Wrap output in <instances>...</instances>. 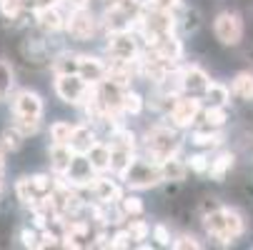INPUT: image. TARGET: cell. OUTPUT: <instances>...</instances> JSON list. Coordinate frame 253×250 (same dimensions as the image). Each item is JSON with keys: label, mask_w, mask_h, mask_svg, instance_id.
Instances as JSON below:
<instances>
[{"label": "cell", "mask_w": 253, "mask_h": 250, "mask_svg": "<svg viewBox=\"0 0 253 250\" xmlns=\"http://www.w3.org/2000/svg\"><path fill=\"white\" fill-rule=\"evenodd\" d=\"M88 190H90L93 200H98V203H103V205H113V203H118V200L123 198V188H121L116 180H111L105 173L93 178V183H90Z\"/></svg>", "instance_id": "11"}, {"label": "cell", "mask_w": 253, "mask_h": 250, "mask_svg": "<svg viewBox=\"0 0 253 250\" xmlns=\"http://www.w3.org/2000/svg\"><path fill=\"white\" fill-rule=\"evenodd\" d=\"M103 3H105V5H118L121 0H103Z\"/></svg>", "instance_id": "48"}, {"label": "cell", "mask_w": 253, "mask_h": 250, "mask_svg": "<svg viewBox=\"0 0 253 250\" xmlns=\"http://www.w3.org/2000/svg\"><path fill=\"white\" fill-rule=\"evenodd\" d=\"M3 170H5V160H3V153H0V175H3Z\"/></svg>", "instance_id": "47"}, {"label": "cell", "mask_w": 253, "mask_h": 250, "mask_svg": "<svg viewBox=\"0 0 253 250\" xmlns=\"http://www.w3.org/2000/svg\"><path fill=\"white\" fill-rule=\"evenodd\" d=\"M193 173H208V165H211V158L206 155V153H193L191 158H188V163H186Z\"/></svg>", "instance_id": "38"}, {"label": "cell", "mask_w": 253, "mask_h": 250, "mask_svg": "<svg viewBox=\"0 0 253 250\" xmlns=\"http://www.w3.org/2000/svg\"><path fill=\"white\" fill-rule=\"evenodd\" d=\"M100 25L105 28V33H123V30H133L135 28V20L118 5H108L103 18H100Z\"/></svg>", "instance_id": "13"}, {"label": "cell", "mask_w": 253, "mask_h": 250, "mask_svg": "<svg viewBox=\"0 0 253 250\" xmlns=\"http://www.w3.org/2000/svg\"><path fill=\"white\" fill-rule=\"evenodd\" d=\"M226 120H228L226 105H208V108L203 110V123L211 125V128H221Z\"/></svg>", "instance_id": "28"}, {"label": "cell", "mask_w": 253, "mask_h": 250, "mask_svg": "<svg viewBox=\"0 0 253 250\" xmlns=\"http://www.w3.org/2000/svg\"><path fill=\"white\" fill-rule=\"evenodd\" d=\"M48 158H50V170H53V175H65V170L70 168L76 153L70 150L68 143H50Z\"/></svg>", "instance_id": "17"}, {"label": "cell", "mask_w": 253, "mask_h": 250, "mask_svg": "<svg viewBox=\"0 0 253 250\" xmlns=\"http://www.w3.org/2000/svg\"><path fill=\"white\" fill-rule=\"evenodd\" d=\"M143 3H146V8H151V10H168V13L180 8V0H143Z\"/></svg>", "instance_id": "42"}, {"label": "cell", "mask_w": 253, "mask_h": 250, "mask_svg": "<svg viewBox=\"0 0 253 250\" xmlns=\"http://www.w3.org/2000/svg\"><path fill=\"white\" fill-rule=\"evenodd\" d=\"M95 140H98L95 128L88 125V123H81V125H73V133H70L68 145H70V150H73L76 155H85Z\"/></svg>", "instance_id": "15"}, {"label": "cell", "mask_w": 253, "mask_h": 250, "mask_svg": "<svg viewBox=\"0 0 253 250\" xmlns=\"http://www.w3.org/2000/svg\"><path fill=\"white\" fill-rule=\"evenodd\" d=\"M15 195H18V200H20L25 208H33L35 203H41V200H38V195L33 193L30 183H28V175H25V178H20V180L15 183Z\"/></svg>", "instance_id": "31"}, {"label": "cell", "mask_w": 253, "mask_h": 250, "mask_svg": "<svg viewBox=\"0 0 253 250\" xmlns=\"http://www.w3.org/2000/svg\"><path fill=\"white\" fill-rule=\"evenodd\" d=\"M10 110L13 118H23V120H43V98L35 90H18L10 98Z\"/></svg>", "instance_id": "5"}, {"label": "cell", "mask_w": 253, "mask_h": 250, "mask_svg": "<svg viewBox=\"0 0 253 250\" xmlns=\"http://www.w3.org/2000/svg\"><path fill=\"white\" fill-rule=\"evenodd\" d=\"M118 205H121V213L126 218H140L143 215V200L138 198V195H123L121 200H118Z\"/></svg>", "instance_id": "29"}, {"label": "cell", "mask_w": 253, "mask_h": 250, "mask_svg": "<svg viewBox=\"0 0 253 250\" xmlns=\"http://www.w3.org/2000/svg\"><path fill=\"white\" fill-rule=\"evenodd\" d=\"M50 68L55 75H68V73H78V53H70V50H63L58 53L55 58H50Z\"/></svg>", "instance_id": "21"}, {"label": "cell", "mask_w": 253, "mask_h": 250, "mask_svg": "<svg viewBox=\"0 0 253 250\" xmlns=\"http://www.w3.org/2000/svg\"><path fill=\"white\" fill-rule=\"evenodd\" d=\"M100 20L88 10V8H78V10H70V15L65 18V33L70 35L73 40H90L93 35L98 33Z\"/></svg>", "instance_id": "4"}, {"label": "cell", "mask_w": 253, "mask_h": 250, "mask_svg": "<svg viewBox=\"0 0 253 250\" xmlns=\"http://www.w3.org/2000/svg\"><path fill=\"white\" fill-rule=\"evenodd\" d=\"M191 143L198 145V148H218L223 143V133L218 128L206 125V128H198V130L191 133Z\"/></svg>", "instance_id": "20"}, {"label": "cell", "mask_w": 253, "mask_h": 250, "mask_svg": "<svg viewBox=\"0 0 253 250\" xmlns=\"http://www.w3.org/2000/svg\"><path fill=\"white\" fill-rule=\"evenodd\" d=\"M95 175H98V173L90 168L88 158H85V155H76L63 178H65V183H70L73 188H78V190H88Z\"/></svg>", "instance_id": "10"}, {"label": "cell", "mask_w": 253, "mask_h": 250, "mask_svg": "<svg viewBox=\"0 0 253 250\" xmlns=\"http://www.w3.org/2000/svg\"><path fill=\"white\" fill-rule=\"evenodd\" d=\"M170 245H173V248H178V250H188V248L198 250V248H201V243H198L193 235H178L175 240H170Z\"/></svg>", "instance_id": "43"}, {"label": "cell", "mask_w": 253, "mask_h": 250, "mask_svg": "<svg viewBox=\"0 0 253 250\" xmlns=\"http://www.w3.org/2000/svg\"><path fill=\"white\" fill-rule=\"evenodd\" d=\"M128 235L133 243H140V240H146L151 235V225L146 220H140V218H128Z\"/></svg>", "instance_id": "32"}, {"label": "cell", "mask_w": 253, "mask_h": 250, "mask_svg": "<svg viewBox=\"0 0 253 250\" xmlns=\"http://www.w3.org/2000/svg\"><path fill=\"white\" fill-rule=\"evenodd\" d=\"M60 0H25V10L35 13V10H41V8H48V5H58Z\"/></svg>", "instance_id": "45"}, {"label": "cell", "mask_w": 253, "mask_h": 250, "mask_svg": "<svg viewBox=\"0 0 253 250\" xmlns=\"http://www.w3.org/2000/svg\"><path fill=\"white\" fill-rule=\"evenodd\" d=\"M60 3H65L70 10H78V8H88L90 0H60Z\"/></svg>", "instance_id": "46"}, {"label": "cell", "mask_w": 253, "mask_h": 250, "mask_svg": "<svg viewBox=\"0 0 253 250\" xmlns=\"http://www.w3.org/2000/svg\"><path fill=\"white\" fill-rule=\"evenodd\" d=\"M0 140H3V148L5 150H20V145H23V140H25V135L15 128V125H10V128H5L3 130V135H0Z\"/></svg>", "instance_id": "34"}, {"label": "cell", "mask_w": 253, "mask_h": 250, "mask_svg": "<svg viewBox=\"0 0 253 250\" xmlns=\"http://www.w3.org/2000/svg\"><path fill=\"white\" fill-rule=\"evenodd\" d=\"M223 215H226V225H228V233L233 235V240L241 238L243 230H246V223L241 218V213L238 210H231V208H223Z\"/></svg>", "instance_id": "33"}, {"label": "cell", "mask_w": 253, "mask_h": 250, "mask_svg": "<svg viewBox=\"0 0 253 250\" xmlns=\"http://www.w3.org/2000/svg\"><path fill=\"white\" fill-rule=\"evenodd\" d=\"M203 225H206V233L218 240L221 245H231L233 243V235L228 233V225H226V215H223V208H213L203 215Z\"/></svg>", "instance_id": "12"}, {"label": "cell", "mask_w": 253, "mask_h": 250, "mask_svg": "<svg viewBox=\"0 0 253 250\" xmlns=\"http://www.w3.org/2000/svg\"><path fill=\"white\" fill-rule=\"evenodd\" d=\"M130 245H133V240H130V235H128L126 228H121V230H116L111 235V248L113 250H123V248H130Z\"/></svg>", "instance_id": "41"}, {"label": "cell", "mask_w": 253, "mask_h": 250, "mask_svg": "<svg viewBox=\"0 0 253 250\" xmlns=\"http://www.w3.org/2000/svg\"><path fill=\"white\" fill-rule=\"evenodd\" d=\"M121 180H123L130 190H148V188H156L158 183H163L161 163H156V160H151V158H133L130 165L123 170Z\"/></svg>", "instance_id": "2"}, {"label": "cell", "mask_w": 253, "mask_h": 250, "mask_svg": "<svg viewBox=\"0 0 253 250\" xmlns=\"http://www.w3.org/2000/svg\"><path fill=\"white\" fill-rule=\"evenodd\" d=\"M148 48H153L158 55H163L166 60H173V63H178L180 58H183V43H180V38H178L175 33H163V35H158V38H156Z\"/></svg>", "instance_id": "14"}, {"label": "cell", "mask_w": 253, "mask_h": 250, "mask_svg": "<svg viewBox=\"0 0 253 250\" xmlns=\"http://www.w3.org/2000/svg\"><path fill=\"white\" fill-rule=\"evenodd\" d=\"M10 90H13V68L5 60H0V100H5Z\"/></svg>", "instance_id": "35"}, {"label": "cell", "mask_w": 253, "mask_h": 250, "mask_svg": "<svg viewBox=\"0 0 253 250\" xmlns=\"http://www.w3.org/2000/svg\"><path fill=\"white\" fill-rule=\"evenodd\" d=\"M88 90V83L78 73H68V75H55V95L68 103V105H81L83 95Z\"/></svg>", "instance_id": "7"}, {"label": "cell", "mask_w": 253, "mask_h": 250, "mask_svg": "<svg viewBox=\"0 0 253 250\" xmlns=\"http://www.w3.org/2000/svg\"><path fill=\"white\" fill-rule=\"evenodd\" d=\"M85 158H88L90 168L98 175L108 173V170H111V145H108V140H95L90 145V150L85 153Z\"/></svg>", "instance_id": "19"}, {"label": "cell", "mask_w": 253, "mask_h": 250, "mask_svg": "<svg viewBox=\"0 0 253 250\" xmlns=\"http://www.w3.org/2000/svg\"><path fill=\"white\" fill-rule=\"evenodd\" d=\"M38 240H41V230L38 228H20V243L25 248H38Z\"/></svg>", "instance_id": "39"}, {"label": "cell", "mask_w": 253, "mask_h": 250, "mask_svg": "<svg viewBox=\"0 0 253 250\" xmlns=\"http://www.w3.org/2000/svg\"><path fill=\"white\" fill-rule=\"evenodd\" d=\"M55 178L58 175H48V173H35V175H28V183L33 188V193L38 195V200H43L45 195L53 193L55 188Z\"/></svg>", "instance_id": "24"}, {"label": "cell", "mask_w": 253, "mask_h": 250, "mask_svg": "<svg viewBox=\"0 0 253 250\" xmlns=\"http://www.w3.org/2000/svg\"><path fill=\"white\" fill-rule=\"evenodd\" d=\"M203 95H206L208 105H228V100H231V90L221 83H208Z\"/></svg>", "instance_id": "27"}, {"label": "cell", "mask_w": 253, "mask_h": 250, "mask_svg": "<svg viewBox=\"0 0 253 250\" xmlns=\"http://www.w3.org/2000/svg\"><path fill=\"white\" fill-rule=\"evenodd\" d=\"M175 75H178V85H180V93H186V95H203V90L208 88V75L203 73V70L198 65H183V68H178L175 70Z\"/></svg>", "instance_id": "9"}, {"label": "cell", "mask_w": 253, "mask_h": 250, "mask_svg": "<svg viewBox=\"0 0 253 250\" xmlns=\"http://www.w3.org/2000/svg\"><path fill=\"white\" fill-rule=\"evenodd\" d=\"M170 125L178 130V128H191V123H196V118L201 115V100L196 95H186V93H180L175 95L173 105L166 110Z\"/></svg>", "instance_id": "3"}, {"label": "cell", "mask_w": 253, "mask_h": 250, "mask_svg": "<svg viewBox=\"0 0 253 250\" xmlns=\"http://www.w3.org/2000/svg\"><path fill=\"white\" fill-rule=\"evenodd\" d=\"M78 75L85 83H100L105 78V60L95 55H81L78 53Z\"/></svg>", "instance_id": "18"}, {"label": "cell", "mask_w": 253, "mask_h": 250, "mask_svg": "<svg viewBox=\"0 0 253 250\" xmlns=\"http://www.w3.org/2000/svg\"><path fill=\"white\" fill-rule=\"evenodd\" d=\"M186 173H188V165L183 160H178V155L161 160V175H163V180H175L178 183V180H183V178H186Z\"/></svg>", "instance_id": "23"}, {"label": "cell", "mask_w": 253, "mask_h": 250, "mask_svg": "<svg viewBox=\"0 0 253 250\" xmlns=\"http://www.w3.org/2000/svg\"><path fill=\"white\" fill-rule=\"evenodd\" d=\"M143 148H146V158L161 163L166 158L178 155L180 150V138L173 125H153L143 135Z\"/></svg>", "instance_id": "1"}, {"label": "cell", "mask_w": 253, "mask_h": 250, "mask_svg": "<svg viewBox=\"0 0 253 250\" xmlns=\"http://www.w3.org/2000/svg\"><path fill=\"white\" fill-rule=\"evenodd\" d=\"M70 133H73V125L65 123V120H58L50 125V140L53 143H68L70 140Z\"/></svg>", "instance_id": "37"}, {"label": "cell", "mask_w": 253, "mask_h": 250, "mask_svg": "<svg viewBox=\"0 0 253 250\" xmlns=\"http://www.w3.org/2000/svg\"><path fill=\"white\" fill-rule=\"evenodd\" d=\"M233 93L243 100H253V73H238L233 80Z\"/></svg>", "instance_id": "30"}, {"label": "cell", "mask_w": 253, "mask_h": 250, "mask_svg": "<svg viewBox=\"0 0 253 250\" xmlns=\"http://www.w3.org/2000/svg\"><path fill=\"white\" fill-rule=\"evenodd\" d=\"M111 145V143H108ZM135 158V150H128V148H118V145H111V173H116L118 178L123 175V170L130 165V160Z\"/></svg>", "instance_id": "25"}, {"label": "cell", "mask_w": 253, "mask_h": 250, "mask_svg": "<svg viewBox=\"0 0 253 250\" xmlns=\"http://www.w3.org/2000/svg\"><path fill=\"white\" fill-rule=\"evenodd\" d=\"M13 125L28 138V135H35L41 130V120H23V118H13Z\"/></svg>", "instance_id": "40"}, {"label": "cell", "mask_w": 253, "mask_h": 250, "mask_svg": "<svg viewBox=\"0 0 253 250\" xmlns=\"http://www.w3.org/2000/svg\"><path fill=\"white\" fill-rule=\"evenodd\" d=\"M233 160H236V155L233 153H228V150H223V153H218L213 160H211V165H208V173H211V178L215 183H221L223 178H226V173L233 168Z\"/></svg>", "instance_id": "22"}, {"label": "cell", "mask_w": 253, "mask_h": 250, "mask_svg": "<svg viewBox=\"0 0 253 250\" xmlns=\"http://www.w3.org/2000/svg\"><path fill=\"white\" fill-rule=\"evenodd\" d=\"M35 25H38L43 33H60L65 28V15L60 13L58 5H48V8H41V10H35Z\"/></svg>", "instance_id": "16"}, {"label": "cell", "mask_w": 253, "mask_h": 250, "mask_svg": "<svg viewBox=\"0 0 253 250\" xmlns=\"http://www.w3.org/2000/svg\"><path fill=\"white\" fill-rule=\"evenodd\" d=\"M143 105H146V100H143L140 93H135V90H130V88L123 90V100H121L123 115H140V113H143Z\"/></svg>", "instance_id": "26"}, {"label": "cell", "mask_w": 253, "mask_h": 250, "mask_svg": "<svg viewBox=\"0 0 253 250\" xmlns=\"http://www.w3.org/2000/svg\"><path fill=\"white\" fill-rule=\"evenodd\" d=\"M213 33L223 45H238L243 38V23L236 13H221L213 23Z\"/></svg>", "instance_id": "8"}, {"label": "cell", "mask_w": 253, "mask_h": 250, "mask_svg": "<svg viewBox=\"0 0 253 250\" xmlns=\"http://www.w3.org/2000/svg\"><path fill=\"white\" fill-rule=\"evenodd\" d=\"M151 233H153V240H156L158 245H163V248H168V245H170V233H168V228H166V225H161V223H158V225H153V230H151Z\"/></svg>", "instance_id": "44"}, {"label": "cell", "mask_w": 253, "mask_h": 250, "mask_svg": "<svg viewBox=\"0 0 253 250\" xmlns=\"http://www.w3.org/2000/svg\"><path fill=\"white\" fill-rule=\"evenodd\" d=\"M0 195H3V180H0Z\"/></svg>", "instance_id": "49"}, {"label": "cell", "mask_w": 253, "mask_h": 250, "mask_svg": "<svg viewBox=\"0 0 253 250\" xmlns=\"http://www.w3.org/2000/svg\"><path fill=\"white\" fill-rule=\"evenodd\" d=\"M0 13L10 20L20 18L25 13V0H0Z\"/></svg>", "instance_id": "36"}, {"label": "cell", "mask_w": 253, "mask_h": 250, "mask_svg": "<svg viewBox=\"0 0 253 250\" xmlns=\"http://www.w3.org/2000/svg\"><path fill=\"white\" fill-rule=\"evenodd\" d=\"M105 53H108V58H111V60H138L140 48H138V40H135L133 30L111 33V35H108Z\"/></svg>", "instance_id": "6"}]
</instances>
